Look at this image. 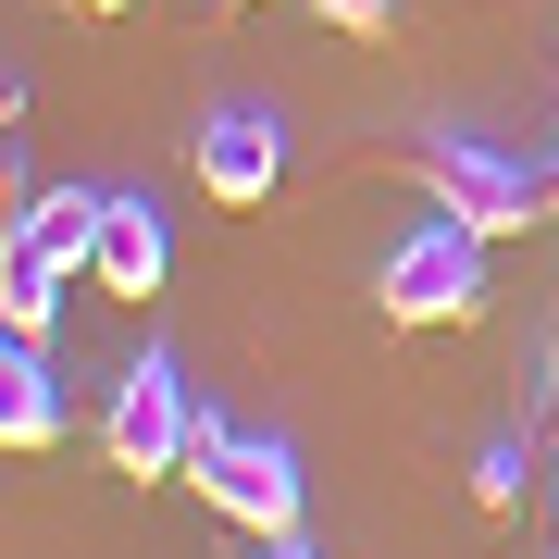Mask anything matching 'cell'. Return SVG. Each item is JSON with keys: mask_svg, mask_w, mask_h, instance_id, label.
Listing matches in <instances>:
<instances>
[{"mask_svg": "<svg viewBox=\"0 0 559 559\" xmlns=\"http://www.w3.org/2000/svg\"><path fill=\"white\" fill-rule=\"evenodd\" d=\"M373 311L411 323V336H423V323H473L485 311V237L460 212H423L411 237L373 261Z\"/></svg>", "mask_w": 559, "mask_h": 559, "instance_id": "1", "label": "cell"}, {"mask_svg": "<svg viewBox=\"0 0 559 559\" xmlns=\"http://www.w3.org/2000/svg\"><path fill=\"white\" fill-rule=\"evenodd\" d=\"M423 200L460 212L473 237H522V224H547L559 212V162L535 175V162H510V150H485V138H423Z\"/></svg>", "mask_w": 559, "mask_h": 559, "instance_id": "2", "label": "cell"}, {"mask_svg": "<svg viewBox=\"0 0 559 559\" xmlns=\"http://www.w3.org/2000/svg\"><path fill=\"white\" fill-rule=\"evenodd\" d=\"M187 485L237 522V535H299L311 522V485H299V448L286 436H237V423H200V460Z\"/></svg>", "mask_w": 559, "mask_h": 559, "instance_id": "3", "label": "cell"}, {"mask_svg": "<svg viewBox=\"0 0 559 559\" xmlns=\"http://www.w3.org/2000/svg\"><path fill=\"white\" fill-rule=\"evenodd\" d=\"M100 448H112L124 485H162V473L200 460V399H187V360H175V348H150V360H124V373H112Z\"/></svg>", "mask_w": 559, "mask_h": 559, "instance_id": "4", "label": "cell"}, {"mask_svg": "<svg viewBox=\"0 0 559 559\" xmlns=\"http://www.w3.org/2000/svg\"><path fill=\"white\" fill-rule=\"evenodd\" d=\"M187 162H200V187H212L224 212H261V200H274V175H286V124L249 112V100H224V112H200Z\"/></svg>", "mask_w": 559, "mask_h": 559, "instance_id": "5", "label": "cell"}, {"mask_svg": "<svg viewBox=\"0 0 559 559\" xmlns=\"http://www.w3.org/2000/svg\"><path fill=\"white\" fill-rule=\"evenodd\" d=\"M162 274H175V237H162V212L124 187L100 200V237H87V286H112V299H162Z\"/></svg>", "mask_w": 559, "mask_h": 559, "instance_id": "6", "label": "cell"}, {"mask_svg": "<svg viewBox=\"0 0 559 559\" xmlns=\"http://www.w3.org/2000/svg\"><path fill=\"white\" fill-rule=\"evenodd\" d=\"M0 448H13V460L62 448V373H50V336H13V348H0Z\"/></svg>", "mask_w": 559, "mask_h": 559, "instance_id": "7", "label": "cell"}, {"mask_svg": "<svg viewBox=\"0 0 559 559\" xmlns=\"http://www.w3.org/2000/svg\"><path fill=\"white\" fill-rule=\"evenodd\" d=\"M87 237H100V187H50V200L13 224V249H0V261H50V274H87Z\"/></svg>", "mask_w": 559, "mask_h": 559, "instance_id": "8", "label": "cell"}, {"mask_svg": "<svg viewBox=\"0 0 559 559\" xmlns=\"http://www.w3.org/2000/svg\"><path fill=\"white\" fill-rule=\"evenodd\" d=\"M50 311H62L50 261H0V323H13V336H50Z\"/></svg>", "mask_w": 559, "mask_h": 559, "instance_id": "9", "label": "cell"}, {"mask_svg": "<svg viewBox=\"0 0 559 559\" xmlns=\"http://www.w3.org/2000/svg\"><path fill=\"white\" fill-rule=\"evenodd\" d=\"M473 510H522V436H485L473 448Z\"/></svg>", "mask_w": 559, "mask_h": 559, "instance_id": "10", "label": "cell"}, {"mask_svg": "<svg viewBox=\"0 0 559 559\" xmlns=\"http://www.w3.org/2000/svg\"><path fill=\"white\" fill-rule=\"evenodd\" d=\"M336 38H399V0H311Z\"/></svg>", "mask_w": 559, "mask_h": 559, "instance_id": "11", "label": "cell"}, {"mask_svg": "<svg viewBox=\"0 0 559 559\" xmlns=\"http://www.w3.org/2000/svg\"><path fill=\"white\" fill-rule=\"evenodd\" d=\"M261 559H323V547H311V522H299V535H261Z\"/></svg>", "mask_w": 559, "mask_h": 559, "instance_id": "12", "label": "cell"}, {"mask_svg": "<svg viewBox=\"0 0 559 559\" xmlns=\"http://www.w3.org/2000/svg\"><path fill=\"white\" fill-rule=\"evenodd\" d=\"M62 13H138V0H62Z\"/></svg>", "mask_w": 559, "mask_h": 559, "instance_id": "13", "label": "cell"}, {"mask_svg": "<svg viewBox=\"0 0 559 559\" xmlns=\"http://www.w3.org/2000/svg\"><path fill=\"white\" fill-rule=\"evenodd\" d=\"M547 411H559V348H547Z\"/></svg>", "mask_w": 559, "mask_h": 559, "instance_id": "14", "label": "cell"}]
</instances>
